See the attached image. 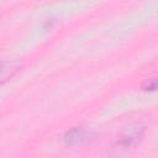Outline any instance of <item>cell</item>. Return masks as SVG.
<instances>
[{
  "label": "cell",
  "instance_id": "obj_3",
  "mask_svg": "<svg viewBox=\"0 0 158 158\" xmlns=\"http://www.w3.org/2000/svg\"><path fill=\"white\" fill-rule=\"evenodd\" d=\"M9 77V67H5L4 64H0V81L6 80Z\"/></svg>",
  "mask_w": 158,
  "mask_h": 158
},
{
  "label": "cell",
  "instance_id": "obj_2",
  "mask_svg": "<svg viewBox=\"0 0 158 158\" xmlns=\"http://www.w3.org/2000/svg\"><path fill=\"white\" fill-rule=\"evenodd\" d=\"M88 132L83 128H79V127H75V128H72L69 130L65 135H64V142L67 144H79V143H83L88 139Z\"/></svg>",
  "mask_w": 158,
  "mask_h": 158
},
{
  "label": "cell",
  "instance_id": "obj_1",
  "mask_svg": "<svg viewBox=\"0 0 158 158\" xmlns=\"http://www.w3.org/2000/svg\"><path fill=\"white\" fill-rule=\"evenodd\" d=\"M142 135H143V130L141 127L127 128L117 138L114 148H116V149H128V148H132L141 139Z\"/></svg>",
  "mask_w": 158,
  "mask_h": 158
}]
</instances>
